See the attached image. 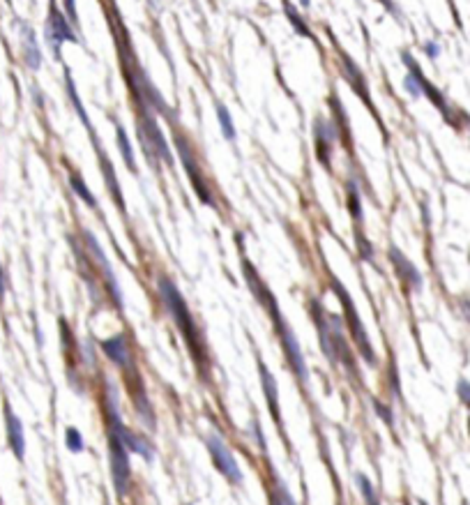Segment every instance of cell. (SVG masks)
I'll return each mask as SVG.
<instances>
[{
    "instance_id": "f1b7e54d",
    "label": "cell",
    "mask_w": 470,
    "mask_h": 505,
    "mask_svg": "<svg viewBox=\"0 0 470 505\" xmlns=\"http://www.w3.org/2000/svg\"><path fill=\"white\" fill-rule=\"evenodd\" d=\"M5 288H8V282H5V270L0 266V295L5 293Z\"/></svg>"
},
{
    "instance_id": "cb8c5ba5",
    "label": "cell",
    "mask_w": 470,
    "mask_h": 505,
    "mask_svg": "<svg viewBox=\"0 0 470 505\" xmlns=\"http://www.w3.org/2000/svg\"><path fill=\"white\" fill-rule=\"evenodd\" d=\"M355 243H358V254H360V258H364V261H371V258H373V249H371L369 240L362 236L360 231L355 233Z\"/></svg>"
},
{
    "instance_id": "4fadbf2b",
    "label": "cell",
    "mask_w": 470,
    "mask_h": 505,
    "mask_svg": "<svg viewBox=\"0 0 470 505\" xmlns=\"http://www.w3.org/2000/svg\"><path fill=\"white\" fill-rule=\"evenodd\" d=\"M258 371H260V386H263V393H265V402H268L270 406V413L272 418L279 427H282V418H279V393H277V381L275 376L270 374V369L265 367L263 362H258Z\"/></svg>"
},
{
    "instance_id": "30bf717a",
    "label": "cell",
    "mask_w": 470,
    "mask_h": 505,
    "mask_svg": "<svg viewBox=\"0 0 470 505\" xmlns=\"http://www.w3.org/2000/svg\"><path fill=\"white\" fill-rule=\"evenodd\" d=\"M390 261L395 263V270H397L399 280H401L406 286L410 288V291H420V288H422V275L417 273V268L412 266V263L397 247H390Z\"/></svg>"
},
{
    "instance_id": "484cf974",
    "label": "cell",
    "mask_w": 470,
    "mask_h": 505,
    "mask_svg": "<svg viewBox=\"0 0 470 505\" xmlns=\"http://www.w3.org/2000/svg\"><path fill=\"white\" fill-rule=\"evenodd\" d=\"M456 395H459V399L470 408V383L468 381H463V378H461L459 386H456Z\"/></svg>"
},
{
    "instance_id": "7402d4cb",
    "label": "cell",
    "mask_w": 470,
    "mask_h": 505,
    "mask_svg": "<svg viewBox=\"0 0 470 505\" xmlns=\"http://www.w3.org/2000/svg\"><path fill=\"white\" fill-rule=\"evenodd\" d=\"M65 443H67V447L72 452H84V436H81L79 434V429H74V427H69L67 429V434H65Z\"/></svg>"
},
{
    "instance_id": "ffe728a7",
    "label": "cell",
    "mask_w": 470,
    "mask_h": 505,
    "mask_svg": "<svg viewBox=\"0 0 470 505\" xmlns=\"http://www.w3.org/2000/svg\"><path fill=\"white\" fill-rule=\"evenodd\" d=\"M67 93H69V99H72V104H74L76 113H79V118L84 120V125H86L88 130H92V127H90V120H88V113H86V109H84V104H81L79 93H76V86H74V81H72V77H69V74H67Z\"/></svg>"
},
{
    "instance_id": "52a82bcc",
    "label": "cell",
    "mask_w": 470,
    "mask_h": 505,
    "mask_svg": "<svg viewBox=\"0 0 470 505\" xmlns=\"http://www.w3.org/2000/svg\"><path fill=\"white\" fill-rule=\"evenodd\" d=\"M175 143H177V150H180L182 164H185V169H187V173H189V180H192V185H194V192L199 194V199L203 201V204L212 206L214 201L210 197V189H208L206 180H203V175L199 171V167H196V162H194V157H192V150H189V146H187V141H185V138L177 136Z\"/></svg>"
},
{
    "instance_id": "3957f363",
    "label": "cell",
    "mask_w": 470,
    "mask_h": 505,
    "mask_svg": "<svg viewBox=\"0 0 470 505\" xmlns=\"http://www.w3.org/2000/svg\"><path fill=\"white\" fill-rule=\"evenodd\" d=\"M332 288H334V293L339 295L341 305H344V309H346L344 319H346L348 328H351V332H353V339H355V344L360 346V356L364 358V360H367V362H369V365H376V353H373L371 344H369V337H367V330H364V325L360 323V317H358V312H355V305H353L351 295L346 293V288L341 286V284L336 282V280H332Z\"/></svg>"
},
{
    "instance_id": "d6986e66",
    "label": "cell",
    "mask_w": 470,
    "mask_h": 505,
    "mask_svg": "<svg viewBox=\"0 0 470 505\" xmlns=\"http://www.w3.org/2000/svg\"><path fill=\"white\" fill-rule=\"evenodd\" d=\"M217 118H219V127L224 132V136L228 141H235V125L231 120V113H228L224 104H217Z\"/></svg>"
},
{
    "instance_id": "603a6c76",
    "label": "cell",
    "mask_w": 470,
    "mask_h": 505,
    "mask_svg": "<svg viewBox=\"0 0 470 505\" xmlns=\"http://www.w3.org/2000/svg\"><path fill=\"white\" fill-rule=\"evenodd\" d=\"M348 208H351V212H353V217L355 219H362V204H360V192H358V187L353 185H348Z\"/></svg>"
},
{
    "instance_id": "8992f818",
    "label": "cell",
    "mask_w": 470,
    "mask_h": 505,
    "mask_svg": "<svg viewBox=\"0 0 470 505\" xmlns=\"http://www.w3.org/2000/svg\"><path fill=\"white\" fill-rule=\"evenodd\" d=\"M47 37L51 42V49H53L55 58H60V47L65 42H79V37H76L72 30V23H69V16H65V12H60L55 5H51V12L47 19Z\"/></svg>"
},
{
    "instance_id": "44dd1931",
    "label": "cell",
    "mask_w": 470,
    "mask_h": 505,
    "mask_svg": "<svg viewBox=\"0 0 470 505\" xmlns=\"http://www.w3.org/2000/svg\"><path fill=\"white\" fill-rule=\"evenodd\" d=\"M355 482H358L360 494H362V498H364L367 503H376L378 501V496H376V491H373V484L369 482V478L358 473V476H355Z\"/></svg>"
},
{
    "instance_id": "ac0fdd59",
    "label": "cell",
    "mask_w": 470,
    "mask_h": 505,
    "mask_svg": "<svg viewBox=\"0 0 470 505\" xmlns=\"http://www.w3.org/2000/svg\"><path fill=\"white\" fill-rule=\"evenodd\" d=\"M69 185H72V189H74V194H76V197H79V199H84V204H86V206L97 208V199L92 197V192H90V189H88V185H86V182L81 180L76 173L69 175Z\"/></svg>"
},
{
    "instance_id": "4316f807",
    "label": "cell",
    "mask_w": 470,
    "mask_h": 505,
    "mask_svg": "<svg viewBox=\"0 0 470 505\" xmlns=\"http://www.w3.org/2000/svg\"><path fill=\"white\" fill-rule=\"evenodd\" d=\"M249 434H251L253 439H256V443H258L260 450H265V441H263V434H260V425H258V420H251V425H249Z\"/></svg>"
},
{
    "instance_id": "9c48e42d",
    "label": "cell",
    "mask_w": 470,
    "mask_h": 505,
    "mask_svg": "<svg viewBox=\"0 0 470 505\" xmlns=\"http://www.w3.org/2000/svg\"><path fill=\"white\" fill-rule=\"evenodd\" d=\"M84 236H86V240H88V249L92 251L95 261L99 263V270H101V275H104L106 286H109V291H111V295H113V300H116V305H118V307H123V293H120L118 282H116V275H113V270H111V266H109V258L104 256V251H101L99 243H97V238H95L90 231H86Z\"/></svg>"
},
{
    "instance_id": "6da1fadb",
    "label": "cell",
    "mask_w": 470,
    "mask_h": 505,
    "mask_svg": "<svg viewBox=\"0 0 470 505\" xmlns=\"http://www.w3.org/2000/svg\"><path fill=\"white\" fill-rule=\"evenodd\" d=\"M160 291H162V298H164V305L171 312V317H173L175 325L180 328V332L185 334L187 344H189V351H192V356L196 360H203V346H201V339H199V332H196L194 328V321H192V314H189L187 309V302L182 300L180 291L175 288V284H171L169 280H162L160 282Z\"/></svg>"
},
{
    "instance_id": "5bb4252c",
    "label": "cell",
    "mask_w": 470,
    "mask_h": 505,
    "mask_svg": "<svg viewBox=\"0 0 470 505\" xmlns=\"http://www.w3.org/2000/svg\"><path fill=\"white\" fill-rule=\"evenodd\" d=\"M101 351H104L106 358H109L113 365H118L120 369L129 367V351H127V342L123 334H116V337L101 342Z\"/></svg>"
},
{
    "instance_id": "8fae6325",
    "label": "cell",
    "mask_w": 470,
    "mask_h": 505,
    "mask_svg": "<svg viewBox=\"0 0 470 505\" xmlns=\"http://www.w3.org/2000/svg\"><path fill=\"white\" fill-rule=\"evenodd\" d=\"M339 65H341V74H344L348 84L353 86V90L358 95H362V99H364L367 104H371L369 102V88H367V81H364V77H362L358 65H355V62L348 58L346 53H339Z\"/></svg>"
},
{
    "instance_id": "83f0119b",
    "label": "cell",
    "mask_w": 470,
    "mask_h": 505,
    "mask_svg": "<svg viewBox=\"0 0 470 505\" xmlns=\"http://www.w3.org/2000/svg\"><path fill=\"white\" fill-rule=\"evenodd\" d=\"M424 53H427L431 60H436L438 56H441V47H438V42H427V44H424Z\"/></svg>"
},
{
    "instance_id": "d4e9b609",
    "label": "cell",
    "mask_w": 470,
    "mask_h": 505,
    "mask_svg": "<svg viewBox=\"0 0 470 505\" xmlns=\"http://www.w3.org/2000/svg\"><path fill=\"white\" fill-rule=\"evenodd\" d=\"M373 408H376V413L385 420V425H390V427L395 425V420H392V411L385 406V404H380L378 399H373Z\"/></svg>"
},
{
    "instance_id": "ba28073f",
    "label": "cell",
    "mask_w": 470,
    "mask_h": 505,
    "mask_svg": "<svg viewBox=\"0 0 470 505\" xmlns=\"http://www.w3.org/2000/svg\"><path fill=\"white\" fill-rule=\"evenodd\" d=\"M314 136H316V155H319V162L325 169H330V160H332V146L336 141L334 125L330 123V120H325V118H316Z\"/></svg>"
},
{
    "instance_id": "277c9868",
    "label": "cell",
    "mask_w": 470,
    "mask_h": 505,
    "mask_svg": "<svg viewBox=\"0 0 470 505\" xmlns=\"http://www.w3.org/2000/svg\"><path fill=\"white\" fill-rule=\"evenodd\" d=\"M109 447H111V478L113 487H116L118 496H125L127 487H129V450L123 443V439L116 432L109 434Z\"/></svg>"
},
{
    "instance_id": "5b68a950",
    "label": "cell",
    "mask_w": 470,
    "mask_h": 505,
    "mask_svg": "<svg viewBox=\"0 0 470 505\" xmlns=\"http://www.w3.org/2000/svg\"><path fill=\"white\" fill-rule=\"evenodd\" d=\"M208 450H210L212 462L219 469L221 476H224L226 480H231L233 484H243V471H240V466H238V462H235L231 450H228V445L217 436V434L208 436Z\"/></svg>"
},
{
    "instance_id": "7a4b0ae2",
    "label": "cell",
    "mask_w": 470,
    "mask_h": 505,
    "mask_svg": "<svg viewBox=\"0 0 470 505\" xmlns=\"http://www.w3.org/2000/svg\"><path fill=\"white\" fill-rule=\"evenodd\" d=\"M136 127H138V136H141V143H143V150H145V155H148V160L152 164L157 160H164L169 167H173V157H171L166 138H164L162 130L157 127L155 118H152L148 111H143V116L136 120Z\"/></svg>"
},
{
    "instance_id": "f546056e",
    "label": "cell",
    "mask_w": 470,
    "mask_h": 505,
    "mask_svg": "<svg viewBox=\"0 0 470 505\" xmlns=\"http://www.w3.org/2000/svg\"><path fill=\"white\" fill-rule=\"evenodd\" d=\"M300 5H302V8H304V10H307V8H309V5H311V0H300Z\"/></svg>"
},
{
    "instance_id": "7c38bea8",
    "label": "cell",
    "mask_w": 470,
    "mask_h": 505,
    "mask_svg": "<svg viewBox=\"0 0 470 505\" xmlns=\"http://www.w3.org/2000/svg\"><path fill=\"white\" fill-rule=\"evenodd\" d=\"M5 422H8V443L12 447V452L16 454V459H23V454H25L23 425H21V420L16 418L14 411H12L10 406L5 408Z\"/></svg>"
},
{
    "instance_id": "e0dca14e",
    "label": "cell",
    "mask_w": 470,
    "mask_h": 505,
    "mask_svg": "<svg viewBox=\"0 0 470 505\" xmlns=\"http://www.w3.org/2000/svg\"><path fill=\"white\" fill-rule=\"evenodd\" d=\"M284 12H286V16H288L290 26L295 28V33H297V35H302V37H309V40H314V35H311L309 26H307V23H304V19H302L300 14H297L295 8L288 3V0H284Z\"/></svg>"
},
{
    "instance_id": "9a60e30c",
    "label": "cell",
    "mask_w": 470,
    "mask_h": 505,
    "mask_svg": "<svg viewBox=\"0 0 470 505\" xmlns=\"http://www.w3.org/2000/svg\"><path fill=\"white\" fill-rule=\"evenodd\" d=\"M23 58H25V65L30 69H40L42 65V51L40 47H37V40H35V33L33 28L23 26Z\"/></svg>"
},
{
    "instance_id": "2e32d148",
    "label": "cell",
    "mask_w": 470,
    "mask_h": 505,
    "mask_svg": "<svg viewBox=\"0 0 470 505\" xmlns=\"http://www.w3.org/2000/svg\"><path fill=\"white\" fill-rule=\"evenodd\" d=\"M116 141H118V148H120V153H123V160H125V164L127 167H129V171H136V162H134V150H132V143H129V138H127V132L120 127H116Z\"/></svg>"
}]
</instances>
